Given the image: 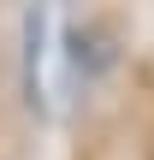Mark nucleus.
<instances>
[{
  "instance_id": "f257e3e1",
  "label": "nucleus",
  "mask_w": 154,
  "mask_h": 160,
  "mask_svg": "<svg viewBox=\"0 0 154 160\" xmlns=\"http://www.w3.org/2000/svg\"><path fill=\"white\" fill-rule=\"evenodd\" d=\"M59 6L36 0L24 12V95L36 113H53L65 95V48H59Z\"/></svg>"
}]
</instances>
